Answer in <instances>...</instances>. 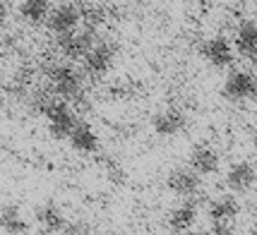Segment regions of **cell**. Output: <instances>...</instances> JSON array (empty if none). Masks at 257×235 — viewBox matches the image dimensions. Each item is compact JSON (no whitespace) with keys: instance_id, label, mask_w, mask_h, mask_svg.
I'll return each mask as SVG.
<instances>
[{"instance_id":"obj_1","label":"cell","mask_w":257,"mask_h":235,"mask_svg":"<svg viewBox=\"0 0 257 235\" xmlns=\"http://www.w3.org/2000/svg\"><path fill=\"white\" fill-rule=\"evenodd\" d=\"M48 82L58 99L75 103L84 96V72L72 63H53L48 67Z\"/></svg>"},{"instance_id":"obj_24","label":"cell","mask_w":257,"mask_h":235,"mask_svg":"<svg viewBox=\"0 0 257 235\" xmlns=\"http://www.w3.org/2000/svg\"><path fill=\"white\" fill-rule=\"evenodd\" d=\"M252 151H255V156H257V132L252 134Z\"/></svg>"},{"instance_id":"obj_16","label":"cell","mask_w":257,"mask_h":235,"mask_svg":"<svg viewBox=\"0 0 257 235\" xmlns=\"http://www.w3.org/2000/svg\"><path fill=\"white\" fill-rule=\"evenodd\" d=\"M0 230L8 235H24L29 233V221L22 213V209L12 201L0 204Z\"/></svg>"},{"instance_id":"obj_27","label":"cell","mask_w":257,"mask_h":235,"mask_svg":"<svg viewBox=\"0 0 257 235\" xmlns=\"http://www.w3.org/2000/svg\"><path fill=\"white\" fill-rule=\"evenodd\" d=\"M166 235H176V233H166Z\"/></svg>"},{"instance_id":"obj_9","label":"cell","mask_w":257,"mask_h":235,"mask_svg":"<svg viewBox=\"0 0 257 235\" xmlns=\"http://www.w3.org/2000/svg\"><path fill=\"white\" fill-rule=\"evenodd\" d=\"M188 168H192L200 178L214 175V173H219V168H221V156H219V151H216L212 144L197 142V144L190 149V154H188Z\"/></svg>"},{"instance_id":"obj_20","label":"cell","mask_w":257,"mask_h":235,"mask_svg":"<svg viewBox=\"0 0 257 235\" xmlns=\"http://www.w3.org/2000/svg\"><path fill=\"white\" fill-rule=\"evenodd\" d=\"M63 235H94V233H91L89 223H84V221H72V223H67Z\"/></svg>"},{"instance_id":"obj_23","label":"cell","mask_w":257,"mask_h":235,"mask_svg":"<svg viewBox=\"0 0 257 235\" xmlns=\"http://www.w3.org/2000/svg\"><path fill=\"white\" fill-rule=\"evenodd\" d=\"M185 235H212V233H207V230H188Z\"/></svg>"},{"instance_id":"obj_3","label":"cell","mask_w":257,"mask_h":235,"mask_svg":"<svg viewBox=\"0 0 257 235\" xmlns=\"http://www.w3.org/2000/svg\"><path fill=\"white\" fill-rule=\"evenodd\" d=\"M115 58H118V46L108 39H99L94 48L87 53V58L82 60V72L94 79L106 77L115 65Z\"/></svg>"},{"instance_id":"obj_6","label":"cell","mask_w":257,"mask_h":235,"mask_svg":"<svg viewBox=\"0 0 257 235\" xmlns=\"http://www.w3.org/2000/svg\"><path fill=\"white\" fill-rule=\"evenodd\" d=\"M82 12L84 10L79 5H75V3H58V5H53V10L48 15L46 27H48V32L53 34L56 39L58 36H65V34L77 32L82 20H84Z\"/></svg>"},{"instance_id":"obj_5","label":"cell","mask_w":257,"mask_h":235,"mask_svg":"<svg viewBox=\"0 0 257 235\" xmlns=\"http://www.w3.org/2000/svg\"><path fill=\"white\" fill-rule=\"evenodd\" d=\"M96 41H99L96 29H89V27L77 29V32L65 34V36H58V39H56L60 56L67 58V60H84V58H87V53L94 48V44H96Z\"/></svg>"},{"instance_id":"obj_22","label":"cell","mask_w":257,"mask_h":235,"mask_svg":"<svg viewBox=\"0 0 257 235\" xmlns=\"http://www.w3.org/2000/svg\"><path fill=\"white\" fill-rule=\"evenodd\" d=\"M216 235H243V233H238V230H231V228H219V230H216Z\"/></svg>"},{"instance_id":"obj_28","label":"cell","mask_w":257,"mask_h":235,"mask_svg":"<svg viewBox=\"0 0 257 235\" xmlns=\"http://www.w3.org/2000/svg\"><path fill=\"white\" fill-rule=\"evenodd\" d=\"M255 103H257V96H255Z\"/></svg>"},{"instance_id":"obj_7","label":"cell","mask_w":257,"mask_h":235,"mask_svg":"<svg viewBox=\"0 0 257 235\" xmlns=\"http://www.w3.org/2000/svg\"><path fill=\"white\" fill-rule=\"evenodd\" d=\"M166 187L180 199H195L202 187V178L188 166H176L166 175Z\"/></svg>"},{"instance_id":"obj_10","label":"cell","mask_w":257,"mask_h":235,"mask_svg":"<svg viewBox=\"0 0 257 235\" xmlns=\"http://www.w3.org/2000/svg\"><path fill=\"white\" fill-rule=\"evenodd\" d=\"M188 127V115L178 106H166L152 118V130L159 137H176Z\"/></svg>"},{"instance_id":"obj_4","label":"cell","mask_w":257,"mask_h":235,"mask_svg":"<svg viewBox=\"0 0 257 235\" xmlns=\"http://www.w3.org/2000/svg\"><path fill=\"white\" fill-rule=\"evenodd\" d=\"M221 96L231 103H245L257 96V75L250 70H231L221 84Z\"/></svg>"},{"instance_id":"obj_14","label":"cell","mask_w":257,"mask_h":235,"mask_svg":"<svg viewBox=\"0 0 257 235\" xmlns=\"http://www.w3.org/2000/svg\"><path fill=\"white\" fill-rule=\"evenodd\" d=\"M238 213H240L238 199H235L233 194H224V197H216V199L209 204L207 216H209V221H212V223L216 225V230H219V228H226L231 221H235Z\"/></svg>"},{"instance_id":"obj_18","label":"cell","mask_w":257,"mask_h":235,"mask_svg":"<svg viewBox=\"0 0 257 235\" xmlns=\"http://www.w3.org/2000/svg\"><path fill=\"white\" fill-rule=\"evenodd\" d=\"M53 10V3L51 0H22L17 5V15L20 20L32 27H39V24L48 22V15Z\"/></svg>"},{"instance_id":"obj_21","label":"cell","mask_w":257,"mask_h":235,"mask_svg":"<svg viewBox=\"0 0 257 235\" xmlns=\"http://www.w3.org/2000/svg\"><path fill=\"white\" fill-rule=\"evenodd\" d=\"M8 20H10V3L8 0H0V34L5 29Z\"/></svg>"},{"instance_id":"obj_12","label":"cell","mask_w":257,"mask_h":235,"mask_svg":"<svg viewBox=\"0 0 257 235\" xmlns=\"http://www.w3.org/2000/svg\"><path fill=\"white\" fill-rule=\"evenodd\" d=\"M34 221H36V225H39L46 235L63 233L67 228V223H70L65 211L58 206L56 201H44V204H39V206L34 209Z\"/></svg>"},{"instance_id":"obj_11","label":"cell","mask_w":257,"mask_h":235,"mask_svg":"<svg viewBox=\"0 0 257 235\" xmlns=\"http://www.w3.org/2000/svg\"><path fill=\"white\" fill-rule=\"evenodd\" d=\"M224 182L231 194H245L255 187L257 168L250 161H235L233 166H228V170H226Z\"/></svg>"},{"instance_id":"obj_2","label":"cell","mask_w":257,"mask_h":235,"mask_svg":"<svg viewBox=\"0 0 257 235\" xmlns=\"http://www.w3.org/2000/svg\"><path fill=\"white\" fill-rule=\"evenodd\" d=\"M44 118H46L48 134H51L53 139H70L72 130H75L79 123V115H77V111H75V106L63 99L51 101L48 108L44 111Z\"/></svg>"},{"instance_id":"obj_19","label":"cell","mask_w":257,"mask_h":235,"mask_svg":"<svg viewBox=\"0 0 257 235\" xmlns=\"http://www.w3.org/2000/svg\"><path fill=\"white\" fill-rule=\"evenodd\" d=\"M106 178L111 180L113 185H123L125 182V170H123V166L118 163V161H111V158H106Z\"/></svg>"},{"instance_id":"obj_29","label":"cell","mask_w":257,"mask_h":235,"mask_svg":"<svg viewBox=\"0 0 257 235\" xmlns=\"http://www.w3.org/2000/svg\"><path fill=\"white\" fill-rule=\"evenodd\" d=\"M108 235H113V233H108Z\"/></svg>"},{"instance_id":"obj_13","label":"cell","mask_w":257,"mask_h":235,"mask_svg":"<svg viewBox=\"0 0 257 235\" xmlns=\"http://www.w3.org/2000/svg\"><path fill=\"white\" fill-rule=\"evenodd\" d=\"M197 216H200V206L195 199H183L180 204H176L171 211H168V218L166 223L171 228V233L176 235H185L190 230L192 225L197 223Z\"/></svg>"},{"instance_id":"obj_15","label":"cell","mask_w":257,"mask_h":235,"mask_svg":"<svg viewBox=\"0 0 257 235\" xmlns=\"http://www.w3.org/2000/svg\"><path fill=\"white\" fill-rule=\"evenodd\" d=\"M233 48L238 56L257 58V20H243L238 22L233 34Z\"/></svg>"},{"instance_id":"obj_8","label":"cell","mask_w":257,"mask_h":235,"mask_svg":"<svg viewBox=\"0 0 257 235\" xmlns=\"http://www.w3.org/2000/svg\"><path fill=\"white\" fill-rule=\"evenodd\" d=\"M200 56L216 70H226L235 63V48L226 36H212L200 46Z\"/></svg>"},{"instance_id":"obj_26","label":"cell","mask_w":257,"mask_h":235,"mask_svg":"<svg viewBox=\"0 0 257 235\" xmlns=\"http://www.w3.org/2000/svg\"><path fill=\"white\" fill-rule=\"evenodd\" d=\"M247 235H257V223H252V228H250V233Z\"/></svg>"},{"instance_id":"obj_17","label":"cell","mask_w":257,"mask_h":235,"mask_svg":"<svg viewBox=\"0 0 257 235\" xmlns=\"http://www.w3.org/2000/svg\"><path fill=\"white\" fill-rule=\"evenodd\" d=\"M67 142H70V149L77 154H96L99 151V134L87 120H79Z\"/></svg>"},{"instance_id":"obj_25","label":"cell","mask_w":257,"mask_h":235,"mask_svg":"<svg viewBox=\"0 0 257 235\" xmlns=\"http://www.w3.org/2000/svg\"><path fill=\"white\" fill-rule=\"evenodd\" d=\"M197 5H209V3H214V0H195Z\"/></svg>"}]
</instances>
